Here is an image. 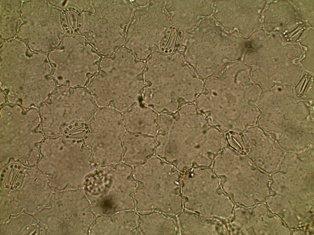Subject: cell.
Listing matches in <instances>:
<instances>
[{"mask_svg":"<svg viewBox=\"0 0 314 235\" xmlns=\"http://www.w3.org/2000/svg\"><path fill=\"white\" fill-rule=\"evenodd\" d=\"M132 173L131 166L121 161L99 166L87 177L84 190L95 215H111L125 208L124 185Z\"/></svg>","mask_w":314,"mask_h":235,"instance_id":"1","label":"cell"},{"mask_svg":"<svg viewBox=\"0 0 314 235\" xmlns=\"http://www.w3.org/2000/svg\"><path fill=\"white\" fill-rule=\"evenodd\" d=\"M88 126L83 139L91 151L93 161L98 166L122 161V139L126 131L121 114L113 109L98 110L90 119Z\"/></svg>","mask_w":314,"mask_h":235,"instance_id":"2","label":"cell"},{"mask_svg":"<svg viewBox=\"0 0 314 235\" xmlns=\"http://www.w3.org/2000/svg\"><path fill=\"white\" fill-rule=\"evenodd\" d=\"M122 161L130 166L144 162L154 155L157 143L155 137L126 131L122 139Z\"/></svg>","mask_w":314,"mask_h":235,"instance_id":"3","label":"cell"},{"mask_svg":"<svg viewBox=\"0 0 314 235\" xmlns=\"http://www.w3.org/2000/svg\"><path fill=\"white\" fill-rule=\"evenodd\" d=\"M152 113L137 114L132 111L124 113L122 117V123L126 131L156 136L158 123L156 115Z\"/></svg>","mask_w":314,"mask_h":235,"instance_id":"4","label":"cell"}]
</instances>
